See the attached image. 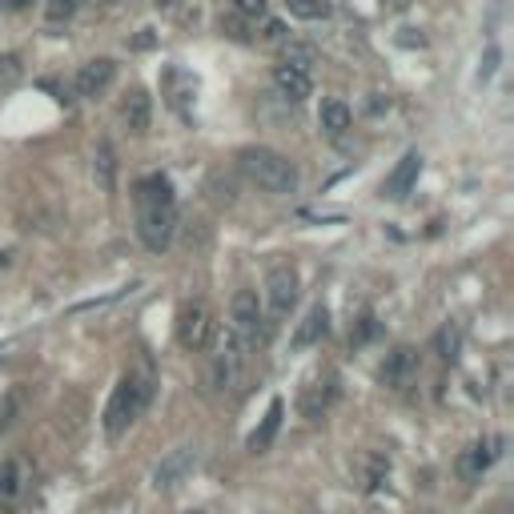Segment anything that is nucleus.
<instances>
[{
    "label": "nucleus",
    "mask_w": 514,
    "mask_h": 514,
    "mask_svg": "<svg viewBox=\"0 0 514 514\" xmlns=\"http://www.w3.org/2000/svg\"><path fill=\"white\" fill-rule=\"evenodd\" d=\"M137 233L145 241V249L161 253L169 249L173 233H177V205H173V185L169 177L153 173L137 185Z\"/></svg>",
    "instance_id": "1"
},
{
    "label": "nucleus",
    "mask_w": 514,
    "mask_h": 514,
    "mask_svg": "<svg viewBox=\"0 0 514 514\" xmlns=\"http://www.w3.org/2000/svg\"><path fill=\"white\" fill-rule=\"evenodd\" d=\"M237 165L241 173L257 185V189H266V193H278V197H290L298 189V169L290 157L266 149V145H249L237 153Z\"/></svg>",
    "instance_id": "2"
},
{
    "label": "nucleus",
    "mask_w": 514,
    "mask_h": 514,
    "mask_svg": "<svg viewBox=\"0 0 514 514\" xmlns=\"http://www.w3.org/2000/svg\"><path fill=\"white\" fill-rule=\"evenodd\" d=\"M153 402V374L149 370H137V374H125L105 406V434L109 438H121L141 414L145 406Z\"/></svg>",
    "instance_id": "3"
},
{
    "label": "nucleus",
    "mask_w": 514,
    "mask_h": 514,
    "mask_svg": "<svg viewBox=\"0 0 514 514\" xmlns=\"http://www.w3.org/2000/svg\"><path fill=\"white\" fill-rule=\"evenodd\" d=\"M33 490V462L25 454L0 458V514H17Z\"/></svg>",
    "instance_id": "4"
},
{
    "label": "nucleus",
    "mask_w": 514,
    "mask_h": 514,
    "mask_svg": "<svg viewBox=\"0 0 514 514\" xmlns=\"http://www.w3.org/2000/svg\"><path fill=\"white\" fill-rule=\"evenodd\" d=\"M213 338V310L205 302H185L181 314H177V342L185 350H205Z\"/></svg>",
    "instance_id": "5"
},
{
    "label": "nucleus",
    "mask_w": 514,
    "mask_h": 514,
    "mask_svg": "<svg viewBox=\"0 0 514 514\" xmlns=\"http://www.w3.org/2000/svg\"><path fill=\"white\" fill-rule=\"evenodd\" d=\"M241 370H245V342L229 330V334L221 338L217 354H213V386H217V390H233L237 378H241Z\"/></svg>",
    "instance_id": "6"
},
{
    "label": "nucleus",
    "mask_w": 514,
    "mask_h": 514,
    "mask_svg": "<svg viewBox=\"0 0 514 514\" xmlns=\"http://www.w3.org/2000/svg\"><path fill=\"white\" fill-rule=\"evenodd\" d=\"M229 330L249 346V342H257V334H262V302H257V294H249V290H237L233 294V302H229Z\"/></svg>",
    "instance_id": "7"
},
{
    "label": "nucleus",
    "mask_w": 514,
    "mask_h": 514,
    "mask_svg": "<svg viewBox=\"0 0 514 514\" xmlns=\"http://www.w3.org/2000/svg\"><path fill=\"white\" fill-rule=\"evenodd\" d=\"M193 466H197V446H193V442L173 446V450L157 462V470H153V486H157V490H173V486H181V482L193 474Z\"/></svg>",
    "instance_id": "8"
},
{
    "label": "nucleus",
    "mask_w": 514,
    "mask_h": 514,
    "mask_svg": "<svg viewBox=\"0 0 514 514\" xmlns=\"http://www.w3.org/2000/svg\"><path fill=\"white\" fill-rule=\"evenodd\" d=\"M266 298H270V314L286 318L298 306V270L294 266H274L266 274Z\"/></svg>",
    "instance_id": "9"
},
{
    "label": "nucleus",
    "mask_w": 514,
    "mask_h": 514,
    "mask_svg": "<svg viewBox=\"0 0 514 514\" xmlns=\"http://www.w3.org/2000/svg\"><path fill=\"white\" fill-rule=\"evenodd\" d=\"M414 374H418V354L410 350V346H398L394 354H386V362H382V386H390V390H406L410 382H414Z\"/></svg>",
    "instance_id": "10"
},
{
    "label": "nucleus",
    "mask_w": 514,
    "mask_h": 514,
    "mask_svg": "<svg viewBox=\"0 0 514 514\" xmlns=\"http://www.w3.org/2000/svg\"><path fill=\"white\" fill-rule=\"evenodd\" d=\"M113 77H117V65L109 61V57H97V61H89V65H81V73H77V97H101L109 85H113Z\"/></svg>",
    "instance_id": "11"
},
{
    "label": "nucleus",
    "mask_w": 514,
    "mask_h": 514,
    "mask_svg": "<svg viewBox=\"0 0 514 514\" xmlns=\"http://www.w3.org/2000/svg\"><path fill=\"white\" fill-rule=\"evenodd\" d=\"M418 173H422V153H406L398 165H394V173L382 181V197H390V201H402L414 185H418Z\"/></svg>",
    "instance_id": "12"
},
{
    "label": "nucleus",
    "mask_w": 514,
    "mask_h": 514,
    "mask_svg": "<svg viewBox=\"0 0 514 514\" xmlns=\"http://www.w3.org/2000/svg\"><path fill=\"white\" fill-rule=\"evenodd\" d=\"M494 446H498V442H470V446L458 454V474H462V482H478V478L490 470V462L498 458Z\"/></svg>",
    "instance_id": "13"
},
{
    "label": "nucleus",
    "mask_w": 514,
    "mask_h": 514,
    "mask_svg": "<svg viewBox=\"0 0 514 514\" xmlns=\"http://www.w3.org/2000/svg\"><path fill=\"white\" fill-rule=\"evenodd\" d=\"M161 93H165V101L185 117V113H189V101L197 97V85H193V77H189V73L169 69V73L161 77Z\"/></svg>",
    "instance_id": "14"
},
{
    "label": "nucleus",
    "mask_w": 514,
    "mask_h": 514,
    "mask_svg": "<svg viewBox=\"0 0 514 514\" xmlns=\"http://www.w3.org/2000/svg\"><path fill=\"white\" fill-rule=\"evenodd\" d=\"M121 117H125V129H129V133H149V121H153V101H149V93H145V89L125 93Z\"/></svg>",
    "instance_id": "15"
},
{
    "label": "nucleus",
    "mask_w": 514,
    "mask_h": 514,
    "mask_svg": "<svg viewBox=\"0 0 514 514\" xmlns=\"http://www.w3.org/2000/svg\"><path fill=\"white\" fill-rule=\"evenodd\" d=\"M330 398H334V374H314L306 382V390H302V414L306 418H322Z\"/></svg>",
    "instance_id": "16"
},
{
    "label": "nucleus",
    "mask_w": 514,
    "mask_h": 514,
    "mask_svg": "<svg viewBox=\"0 0 514 514\" xmlns=\"http://www.w3.org/2000/svg\"><path fill=\"white\" fill-rule=\"evenodd\" d=\"M274 85H278V93H282L286 101H306V97L314 93L310 73L290 69V65H274Z\"/></svg>",
    "instance_id": "17"
},
{
    "label": "nucleus",
    "mask_w": 514,
    "mask_h": 514,
    "mask_svg": "<svg viewBox=\"0 0 514 514\" xmlns=\"http://www.w3.org/2000/svg\"><path fill=\"white\" fill-rule=\"evenodd\" d=\"M282 414H286V406H282V398H274L270 410H266V418H262V426L249 434V450H253V454H266V450L274 446V438H278V430H282Z\"/></svg>",
    "instance_id": "18"
},
{
    "label": "nucleus",
    "mask_w": 514,
    "mask_h": 514,
    "mask_svg": "<svg viewBox=\"0 0 514 514\" xmlns=\"http://www.w3.org/2000/svg\"><path fill=\"white\" fill-rule=\"evenodd\" d=\"M318 125L326 129V137H346V129L354 125V113H350V105L346 101H338V97H330V101H322V109H318Z\"/></svg>",
    "instance_id": "19"
},
{
    "label": "nucleus",
    "mask_w": 514,
    "mask_h": 514,
    "mask_svg": "<svg viewBox=\"0 0 514 514\" xmlns=\"http://www.w3.org/2000/svg\"><path fill=\"white\" fill-rule=\"evenodd\" d=\"M326 330H330V314H326V306H314V310L302 318V326L294 330V350L318 346V342L326 338Z\"/></svg>",
    "instance_id": "20"
},
{
    "label": "nucleus",
    "mask_w": 514,
    "mask_h": 514,
    "mask_svg": "<svg viewBox=\"0 0 514 514\" xmlns=\"http://www.w3.org/2000/svg\"><path fill=\"white\" fill-rule=\"evenodd\" d=\"M93 181H97L101 193L117 189V153H113L109 141H97V149H93Z\"/></svg>",
    "instance_id": "21"
},
{
    "label": "nucleus",
    "mask_w": 514,
    "mask_h": 514,
    "mask_svg": "<svg viewBox=\"0 0 514 514\" xmlns=\"http://www.w3.org/2000/svg\"><path fill=\"white\" fill-rule=\"evenodd\" d=\"M25 406H29V390H25V386H13L5 398H0V434H9V430L21 422Z\"/></svg>",
    "instance_id": "22"
},
{
    "label": "nucleus",
    "mask_w": 514,
    "mask_h": 514,
    "mask_svg": "<svg viewBox=\"0 0 514 514\" xmlns=\"http://www.w3.org/2000/svg\"><path fill=\"white\" fill-rule=\"evenodd\" d=\"M21 81H25V65H21V57H17V53H5V57H0V93L17 89Z\"/></svg>",
    "instance_id": "23"
},
{
    "label": "nucleus",
    "mask_w": 514,
    "mask_h": 514,
    "mask_svg": "<svg viewBox=\"0 0 514 514\" xmlns=\"http://www.w3.org/2000/svg\"><path fill=\"white\" fill-rule=\"evenodd\" d=\"M81 5H85V0H49V5H45V21L49 25H65V21H73L81 13Z\"/></svg>",
    "instance_id": "24"
},
{
    "label": "nucleus",
    "mask_w": 514,
    "mask_h": 514,
    "mask_svg": "<svg viewBox=\"0 0 514 514\" xmlns=\"http://www.w3.org/2000/svg\"><path fill=\"white\" fill-rule=\"evenodd\" d=\"M286 5H290V13L302 17V21H322V17L330 13L326 0H286Z\"/></svg>",
    "instance_id": "25"
},
{
    "label": "nucleus",
    "mask_w": 514,
    "mask_h": 514,
    "mask_svg": "<svg viewBox=\"0 0 514 514\" xmlns=\"http://www.w3.org/2000/svg\"><path fill=\"white\" fill-rule=\"evenodd\" d=\"M458 346H462V330L450 322V326H442L438 330V354L446 358V362H454L458 358Z\"/></svg>",
    "instance_id": "26"
},
{
    "label": "nucleus",
    "mask_w": 514,
    "mask_h": 514,
    "mask_svg": "<svg viewBox=\"0 0 514 514\" xmlns=\"http://www.w3.org/2000/svg\"><path fill=\"white\" fill-rule=\"evenodd\" d=\"M282 65L310 73V69H314V49H306V45H290V49H286V57H282Z\"/></svg>",
    "instance_id": "27"
},
{
    "label": "nucleus",
    "mask_w": 514,
    "mask_h": 514,
    "mask_svg": "<svg viewBox=\"0 0 514 514\" xmlns=\"http://www.w3.org/2000/svg\"><path fill=\"white\" fill-rule=\"evenodd\" d=\"M233 13L245 21H262L266 17V0H233Z\"/></svg>",
    "instance_id": "28"
},
{
    "label": "nucleus",
    "mask_w": 514,
    "mask_h": 514,
    "mask_svg": "<svg viewBox=\"0 0 514 514\" xmlns=\"http://www.w3.org/2000/svg\"><path fill=\"white\" fill-rule=\"evenodd\" d=\"M286 37H290V33H286L282 21H266V25H262V41H266V45H286Z\"/></svg>",
    "instance_id": "29"
},
{
    "label": "nucleus",
    "mask_w": 514,
    "mask_h": 514,
    "mask_svg": "<svg viewBox=\"0 0 514 514\" xmlns=\"http://www.w3.org/2000/svg\"><path fill=\"white\" fill-rule=\"evenodd\" d=\"M370 338H378V322H374V318H362L358 330H350V342L362 346V342H370Z\"/></svg>",
    "instance_id": "30"
},
{
    "label": "nucleus",
    "mask_w": 514,
    "mask_h": 514,
    "mask_svg": "<svg viewBox=\"0 0 514 514\" xmlns=\"http://www.w3.org/2000/svg\"><path fill=\"white\" fill-rule=\"evenodd\" d=\"M398 45H406V49H422V45H426V37H422V29H398Z\"/></svg>",
    "instance_id": "31"
},
{
    "label": "nucleus",
    "mask_w": 514,
    "mask_h": 514,
    "mask_svg": "<svg viewBox=\"0 0 514 514\" xmlns=\"http://www.w3.org/2000/svg\"><path fill=\"white\" fill-rule=\"evenodd\" d=\"M382 13H406L410 9V0H378Z\"/></svg>",
    "instance_id": "32"
},
{
    "label": "nucleus",
    "mask_w": 514,
    "mask_h": 514,
    "mask_svg": "<svg viewBox=\"0 0 514 514\" xmlns=\"http://www.w3.org/2000/svg\"><path fill=\"white\" fill-rule=\"evenodd\" d=\"M221 29H225L229 37H237V41H245V33H241V21H237V17H229V21H221Z\"/></svg>",
    "instance_id": "33"
},
{
    "label": "nucleus",
    "mask_w": 514,
    "mask_h": 514,
    "mask_svg": "<svg viewBox=\"0 0 514 514\" xmlns=\"http://www.w3.org/2000/svg\"><path fill=\"white\" fill-rule=\"evenodd\" d=\"M153 41H157V37H153V29H141V37L133 41V49H153Z\"/></svg>",
    "instance_id": "34"
},
{
    "label": "nucleus",
    "mask_w": 514,
    "mask_h": 514,
    "mask_svg": "<svg viewBox=\"0 0 514 514\" xmlns=\"http://www.w3.org/2000/svg\"><path fill=\"white\" fill-rule=\"evenodd\" d=\"M13 257H17V249H13V245H0V270L13 266Z\"/></svg>",
    "instance_id": "35"
},
{
    "label": "nucleus",
    "mask_w": 514,
    "mask_h": 514,
    "mask_svg": "<svg viewBox=\"0 0 514 514\" xmlns=\"http://www.w3.org/2000/svg\"><path fill=\"white\" fill-rule=\"evenodd\" d=\"M25 5V0H9V9H21Z\"/></svg>",
    "instance_id": "36"
},
{
    "label": "nucleus",
    "mask_w": 514,
    "mask_h": 514,
    "mask_svg": "<svg viewBox=\"0 0 514 514\" xmlns=\"http://www.w3.org/2000/svg\"><path fill=\"white\" fill-rule=\"evenodd\" d=\"M157 5H177V0H157Z\"/></svg>",
    "instance_id": "37"
},
{
    "label": "nucleus",
    "mask_w": 514,
    "mask_h": 514,
    "mask_svg": "<svg viewBox=\"0 0 514 514\" xmlns=\"http://www.w3.org/2000/svg\"><path fill=\"white\" fill-rule=\"evenodd\" d=\"M189 514H205V510H189Z\"/></svg>",
    "instance_id": "38"
},
{
    "label": "nucleus",
    "mask_w": 514,
    "mask_h": 514,
    "mask_svg": "<svg viewBox=\"0 0 514 514\" xmlns=\"http://www.w3.org/2000/svg\"><path fill=\"white\" fill-rule=\"evenodd\" d=\"M109 5H121V0H109Z\"/></svg>",
    "instance_id": "39"
}]
</instances>
